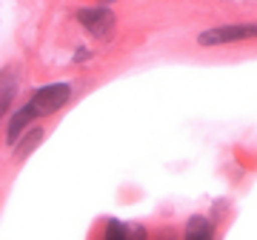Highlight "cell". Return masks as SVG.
Here are the masks:
<instances>
[{"mask_svg":"<svg viewBox=\"0 0 257 240\" xmlns=\"http://www.w3.org/2000/svg\"><path fill=\"white\" fill-rule=\"evenodd\" d=\"M257 40V20H234V23H217L197 32L194 43L200 49H220V46H234V43H246Z\"/></svg>","mask_w":257,"mask_h":240,"instance_id":"cell-1","label":"cell"},{"mask_svg":"<svg viewBox=\"0 0 257 240\" xmlns=\"http://www.w3.org/2000/svg\"><path fill=\"white\" fill-rule=\"evenodd\" d=\"M72 94H74V83L57 80V83H46V86H40V89H35L26 103L32 106V111H35L37 117H49V114L63 109L66 103L72 100Z\"/></svg>","mask_w":257,"mask_h":240,"instance_id":"cell-2","label":"cell"},{"mask_svg":"<svg viewBox=\"0 0 257 240\" xmlns=\"http://www.w3.org/2000/svg\"><path fill=\"white\" fill-rule=\"evenodd\" d=\"M74 18H77L83 32L94 40H109L117 29V15L109 6H80L74 12Z\"/></svg>","mask_w":257,"mask_h":240,"instance_id":"cell-3","label":"cell"},{"mask_svg":"<svg viewBox=\"0 0 257 240\" xmlns=\"http://www.w3.org/2000/svg\"><path fill=\"white\" fill-rule=\"evenodd\" d=\"M18 89H20V72L18 69H15V66L0 69V123L9 114L12 103L18 97Z\"/></svg>","mask_w":257,"mask_h":240,"instance_id":"cell-4","label":"cell"},{"mask_svg":"<svg viewBox=\"0 0 257 240\" xmlns=\"http://www.w3.org/2000/svg\"><path fill=\"white\" fill-rule=\"evenodd\" d=\"M35 120H37V114L32 111V106H29V103H23L18 111H12L9 126H6V143H9V146H18L20 138L32 129V123H35Z\"/></svg>","mask_w":257,"mask_h":240,"instance_id":"cell-5","label":"cell"},{"mask_svg":"<svg viewBox=\"0 0 257 240\" xmlns=\"http://www.w3.org/2000/svg\"><path fill=\"white\" fill-rule=\"evenodd\" d=\"M183 240H217L214 220L206 214H192L183 226Z\"/></svg>","mask_w":257,"mask_h":240,"instance_id":"cell-6","label":"cell"},{"mask_svg":"<svg viewBox=\"0 0 257 240\" xmlns=\"http://www.w3.org/2000/svg\"><path fill=\"white\" fill-rule=\"evenodd\" d=\"M43 138H46V129H40V126H37V129H29L26 135L20 138V143L15 146V157H18V160H26V157L43 143Z\"/></svg>","mask_w":257,"mask_h":240,"instance_id":"cell-7","label":"cell"},{"mask_svg":"<svg viewBox=\"0 0 257 240\" xmlns=\"http://www.w3.org/2000/svg\"><path fill=\"white\" fill-rule=\"evenodd\" d=\"M100 240H128V226L117 217H109L103 226V237Z\"/></svg>","mask_w":257,"mask_h":240,"instance_id":"cell-8","label":"cell"},{"mask_svg":"<svg viewBox=\"0 0 257 240\" xmlns=\"http://www.w3.org/2000/svg\"><path fill=\"white\" fill-rule=\"evenodd\" d=\"M128 240H149L146 226H140V223H135V226H128Z\"/></svg>","mask_w":257,"mask_h":240,"instance_id":"cell-9","label":"cell"},{"mask_svg":"<svg viewBox=\"0 0 257 240\" xmlns=\"http://www.w3.org/2000/svg\"><path fill=\"white\" fill-rule=\"evenodd\" d=\"M89 57H92V49H89V46H80L77 52H74V63H86Z\"/></svg>","mask_w":257,"mask_h":240,"instance_id":"cell-10","label":"cell"}]
</instances>
